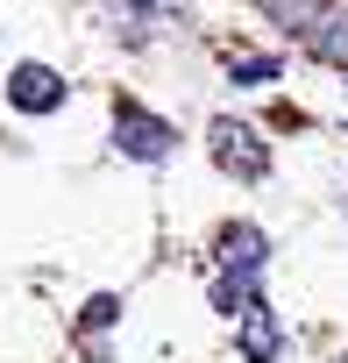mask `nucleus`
I'll return each mask as SVG.
<instances>
[{"label":"nucleus","instance_id":"nucleus-1","mask_svg":"<svg viewBox=\"0 0 348 363\" xmlns=\"http://www.w3.org/2000/svg\"><path fill=\"white\" fill-rule=\"evenodd\" d=\"M114 143H121V157H135V164H163L170 157V121H156V114H142L135 100H121L114 107Z\"/></svg>","mask_w":348,"mask_h":363},{"label":"nucleus","instance_id":"nucleus-2","mask_svg":"<svg viewBox=\"0 0 348 363\" xmlns=\"http://www.w3.org/2000/svg\"><path fill=\"white\" fill-rule=\"evenodd\" d=\"M214 164L235 171V178H263V171H270V150L256 143V128H242V121H214Z\"/></svg>","mask_w":348,"mask_h":363},{"label":"nucleus","instance_id":"nucleus-3","mask_svg":"<svg viewBox=\"0 0 348 363\" xmlns=\"http://www.w3.org/2000/svg\"><path fill=\"white\" fill-rule=\"evenodd\" d=\"M8 100H15L22 114H57V107H64V79H57L50 65H15V72H8Z\"/></svg>","mask_w":348,"mask_h":363},{"label":"nucleus","instance_id":"nucleus-4","mask_svg":"<svg viewBox=\"0 0 348 363\" xmlns=\"http://www.w3.org/2000/svg\"><path fill=\"white\" fill-rule=\"evenodd\" d=\"M235 320H242V356H249V363H277V349H284V328H277V313H270L263 299H249Z\"/></svg>","mask_w":348,"mask_h":363},{"label":"nucleus","instance_id":"nucleus-5","mask_svg":"<svg viewBox=\"0 0 348 363\" xmlns=\"http://www.w3.org/2000/svg\"><path fill=\"white\" fill-rule=\"evenodd\" d=\"M221 257H228V271H235V278H256L270 250H263V235H256V228H228V235H221Z\"/></svg>","mask_w":348,"mask_h":363},{"label":"nucleus","instance_id":"nucleus-6","mask_svg":"<svg viewBox=\"0 0 348 363\" xmlns=\"http://www.w3.org/2000/svg\"><path fill=\"white\" fill-rule=\"evenodd\" d=\"M313 50H320L327 65H348V15H327V22H313Z\"/></svg>","mask_w":348,"mask_h":363},{"label":"nucleus","instance_id":"nucleus-7","mask_svg":"<svg viewBox=\"0 0 348 363\" xmlns=\"http://www.w3.org/2000/svg\"><path fill=\"white\" fill-rule=\"evenodd\" d=\"M228 79H235V86H270V79H277V57H235Z\"/></svg>","mask_w":348,"mask_h":363},{"label":"nucleus","instance_id":"nucleus-8","mask_svg":"<svg viewBox=\"0 0 348 363\" xmlns=\"http://www.w3.org/2000/svg\"><path fill=\"white\" fill-rule=\"evenodd\" d=\"M270 15H277L284 29H313V22H320V0H270Z\"/></svg>","mask_w":348,"mask_h":363},{"label":"nucleus","instance_id":"nucleus-9","mask_svg":"<svg viewBox=\"0 0 348 363\" xmlns=\"http://www.w3.org/2000/svg\"><path fill=\"white\" fill-rule=\"evenodd\" d=\"M114 313H121V299H114V292H100V299H93V306H86V335H93V328H107V320H114Z\"/></svg>","mask_w":348,"mask_h":363}]
</instances>
